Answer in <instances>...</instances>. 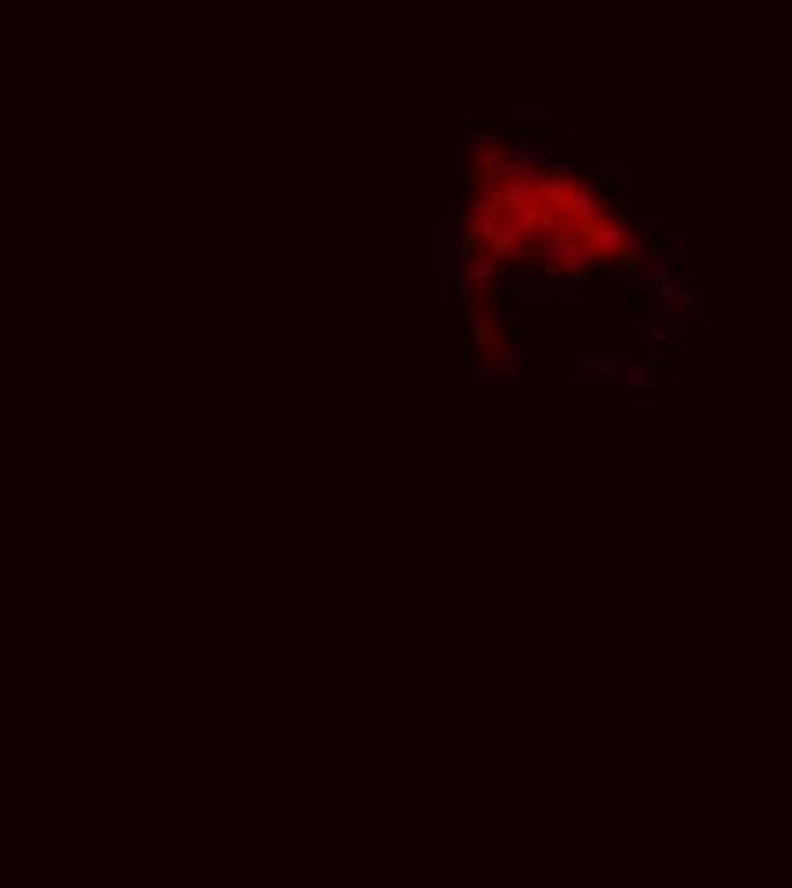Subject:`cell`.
Returning <instances> with one entry per match:
<instances>
[{
    "label": "cell",
    "mask_w": 792,
    "mask_h": 888,
    "mask_svg": "<svg viewBox=\"0 0 792 888\" xmlns=\"http://www.w3.org/2000/svg\"><path fill=\"white\" fill-rule=\"evenodd\" d=\"M629 232L578 174L492 164L468 229L471 267L520 260L529 267L587 271L625 256Z\"/></svg>",
    "instance_id": "6da1fadb"
}]
</instances>
